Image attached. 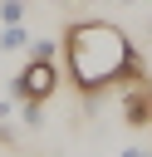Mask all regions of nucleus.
Wrapping results in <instances>:
<instances>
[{"label": "nucleus", "instance_id": "4", "mask_svg": "<svg viewBox=\"0 0 152 157\" xmlns=\"http://www.w3.org/2000/svg\"><path fill=\"white\" fill-rule=\"evenodd\" d=\"M25 44H29V29H25V25H5L0 49H25Z\"/></svg>", "mask_w": 152, "mask_h": 157}, {"label": "nucleus", "instance_id": "1", "mask_svg": "<svg viewBox=\"0 0 152 157\" xmlns=\"http://www.w3.org/2000/svg\"><path fill=\"white\" fill-rule=\"evenodd\" d=\"M64 59H69V78L83 88V98L93 103V93H103L108 83L123 78H142V54L132 49V39L108 25V20H78L64 29Z\"/></svg>", "mask_w": 152, "mask_h": 157}, {"label": "nucleus", "instance_id": "5", "mask_svg": "<svg viewBox=\"0 0 152 157\" xmlns=\"http://www.w3.org/2000/svg\"><path fill=\"white\" fill-rule=\"evenodd\" d=\"M0 20H5V25H20V20H25V0H5V5H0Z\"/></svg>", "mask_w": 152, "mask_h": 157}, {"label": "nucleus", "instance_id": "7", "mask_svg": "<svg viewBox=\"0 0 152 157\" xmlns=\"http://www.w3.org/2000/svg\"><path fill=\"white\" fill-rule=\"evenodd\" d=\"M127 5H132V0H127Z\"/></svg>", "mask_w": 152, "mask_h": 157}, {"label": "nucleus", "instance_id": "2", "mask_svg": "<svg viewBox=\"0 0 152 157\" xmlns=\"http://www.w3.org/2000/svg\"><path fill=\"white\" fill-rule=\"evenodd\" d=\"M54 88H59V69H54V59H39V54L10 78V93H15L20 103H49Z\"/></svg>", "mask_w": 152, "mask_h": 157}, {"label": "nucleus", "instance_id": "6", "mask_svg": "<svg viewBox=\"0 0 152 157\" xmlns=\"http://www.w3.org/2000/svg\"><path fill=\"white\" fill-rule=\"evenodd\" d=\"M123 157H152V152H142V147H132V152H123Z\"/></svg>", "mask_w": 152, "mask_h": 157}, {"label": "nucleus", "instance_id": "3", "mask_svg": "<svg viewBox=\"0 0 152 157\" xmlns=\"http://www.w3.org/2000/svg\"><path fill=\"white\" fill-rule=\"evenodd\" d=\"M123 113H127L132 128H152V88L142 78H132V88L123 93Z\"/></svg>", "mask_w": 152, "mask_h": 157}]
</instances>
